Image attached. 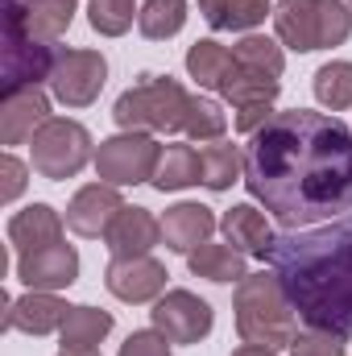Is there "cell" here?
Here are the masks:
<instances>
[{"label": "cell", "mask_w": 352, "mask_h": 356, "mask_svg": "<svg viewBox=\"0 0 352 356\" xmlns=\"http://www.w3.org/2000/svg\"><path fill=\"white\" fill-rule=\"evenodd\" d=\"M245 186L282 228L352 211V129L328 112H273L245 145Z\"/></svg>", "instance_id": "cell-1"}, {"label": "cell", "mask_w": 352, "mask_h": 356, "mask_svg": "<svg viewBox=\"0 0 352 356\" xmlns=\"http://www.w3.org/2000/svg\"><path fill=\"white\" fill-rule=\"evenodd\" d=\"M265 261L311 332L352 336V211L315 228H286Z\"/></svg>", "instance_id": "cell-2"}, {"label": "cell", "mask_w": 352, "mask_h": 356, "mask_svg": "<svg viewBox=\"0 0 352 356\" xmlns=\"http://www.w3.org/2000/svg\"><path fill=\"white\" fill-rule=\"evenodd\" d=\"M232 311H237V332L245 344H262V348H290V340L298 336L294 332V302L286 298L278 273H245L237 282V294H232Z\"/></svg>", "instance_id": "cell-3"}, {"label": "cell", "mask_w": 352, "mask_h": 356, "mask_svg": "<svg viewBox=\"0 0 352 356\" xmlns=\"http://www.w3.org/2000/svg\"><path fill=\"white\" fill-rule=\"evenodd\" d=\"M273 29L278 42L298 54L332 50L352 38V8L344 0H282L273 8Z\"/></svg>", "instance_id": "cell-4"}, {"label": "cell", "mask_w": 352, "mask_h": 356, "mask_svg": "<svg viewBox=\"0 0 352 356\" xmlns=\"http://www.w3.org/2000/svg\"><path fill=\"white\" fill-rule=\"evenodd\" d=\"M191 91L170 75H141V83L125 91L112 108L125 133H178L186 124Z\"/></svg>", "instance_id": "cell-5"}, {"label": "cell", "mask_w": 352, "mask_h": 356, "mask_svg": "<svg viewBox=\"0 0 352 356\" xmlns=\"http://www.w3.org/2000/svg\"><path fill=\"white\" fill-rule=\"evenodd\" d=\"M29 162H33L38 175L50 178V182L75 178L91 162V133L79 120L50 116V120L33 133V141H29Z\"/></svg>", "instance_id": "cell-6"}, {"label": "cell", "mask_w": 352, "mask_h": 356, "mask_svg": "<svg viewBox=\"0 0 352 356\" xmlns=\"http://www.w3.org/2000/svg\"><path fill=\"white\" fill-rule=\"evenodd\" d=\"M54 54H58V46L33 38L17 13V4L4 0V91L38 88L42 79H50Z\"/></svg>", "instance_id": "cell-7"}, {"label": "cell", "mask_w": 352, "mask_h": 356, "mask_svg": "<svg viewBox=\"0 0 352 356\" xmlns=\"http://www.w3.org/2000/svg\"><path fill=\"white\" fill-rule=\"evenodd\" d=\"M158 158H162V145L150 133H116L99 141L95 175L108 186H141V182H154Z\"/></svg>", "instance_id": "cell-8"}, {"label": "cell", "mask_w": 352, "mask_h": 356, "mask_svg": "<svg viewBox=\"0 0 352 356\" xmlns=\"http://www.w3.org/2000/svg\"><path fill=\"white\" fill-rule=\"evenodd\" d=\"M50 95L67 108H88L99 99V91L108 83V58L99 50H71L58 46L54 54V71H50Z\"/></svg>", "instance_id": "cell-9"}, {"label": "cell", "mask_w": 352, "mask_h": 356, "mask_svg": "<svg viewBox=\"0 0 352 356\" xmlns=\"http://www.w3.org/2000/svg\"><path fill=\"white\" fill-rule=\"evenodd\" d=\"M150 319H154V332H162L170 344H199L216 327V311L191 290H166L154 302Z\"/></svg>", "instance_id": "cell-10"}, {"label": "cell", "mask_w": 352, "mask_h": 356, "mask_svg": "<svg viewBox=\"0 0 352 356\" xmlns=\"http://www.w3.org/2000/svg\"><path fill=\"white\" fill-rule=\"evenodd\" d=\"M166 266L158 257H112V266L104 269V286L112 298L120 302H154L166 294Z\"/></svg>", "instance_id": "cell-11"}, {"label": "cell", "mask_w": 352, "mask_h": 356, "mask_svg": "<svg viewBox=\"0 0 352 356\" xmlns=\"http://www.w3.org/2000/svg\"><path fill=\"white\" fill-rule=\"evenodd\" d=\"M129 203L120 199V186H108V182H88L75 191V199L67 203V228L75 236H108V228L116 224V216L125 211Z\"/></svg>", "instance_id": "cell-12"}, {"label": "cell", "mask_w": 352, "mask_h": 356, "mask_svg": "<svg viewBox=\"0 0 352 356\" xmlns=\"http://www.w3.org/2000/svg\"><path fill=\"white\" fill-rule=\"evenodd\" d=\"M50 120V95L42 88L4 91L0 99V145H25Z\"/></svg>", "instance_id": "cell-13"}, {"label": "cell", "mask_w": 352, "mask_h": 356, "mask_svg": "<svg viewBox=\"0 0 352 356\" xmlns=\"http://www.w3.org/2000/svg\"><path fill=\"white\" fill-rule=\"evenodd\" d=\"M17 277L29 286V290H67L75 286L79 277V253L71 245H50V249H38V253H21L17 257Z\"/></svg>", "instance_id": "cell-14"}, {"label": "cell", "mask_w": 352, "mask_h": 356, "mask_svg": "<svg viewBox=\"0 0 352 356\" xmlns=\"http://www.w3.org/2000/svg\"><path fill=\"white\" fill-rule=\"evenodd\" d=\"M4 327L13 332H25V336H50L67 323V302L54 298L50 290H29L25 298H8L4 294Z\"/></svg>", "instance_id": "cell-15"}, {"label": "cell", "mask_w": 352, "mask_h": 356, "mask_svg": "<svg viewBox=\"0 0 352 356\" xmlns=\"http://www.w3.org/2000/svg\"><path fill=\"white\" fill-rule=\"evenodd\" d=\"M216 232V216L203 203H175L162 216V245L170 253H195Z\"/></svg>", "instance_id": "cell-16"}, {"label": "cell", "mask_w": 352, "mask_h": 356, "mask_svg": "<svg viewBox=\"0 0 352 356\" xmlns=\"http://www.w3.org/2000/svg\"><path fill=\"white\" fill-rule=\"evenodd\" d=\"M63 241V216L50 207V203H29L25 211H17L8 220V245L21 253H38V249H50Z\"/></svg>", "instance_id": "cell-17"}, {"label": "cell", "mask_w": 352, "mask_h": 356, "mask_svg": "<svg viewBox=\"0 0 352 356\" xmlns=\"http://www.w3.org/2000/svg\"><path fill=\"white\" fill-rule=\"evenodd\" d=\"M220 228H224L228 245L241 249L245 257H269V249H273V241H278V232L269 228L265 211H257L253 203H237V207H228L224 220H220Z\"/></svg>", "instance_id": "cell-18"}, {"label": "cell", "mask_w": 352, "mask_h": 356, "mask_svg": "<svg viewBox=\"0 0 352 356\" xmlns=\"http://www.w3.org/2000/svg\"><path fill=\"white\" fill-rule=\"evenodd\" d=\"M104 241H108L112 257H145L162 241V220H154L145 207H125Z\"/></svg>", "instance_id": "cell-19"}, {"label": "cell", "mask_w": 352, "mask_h": 356, "mask_svg": "<svg viewBox=\"0 0 352 356\" xmlns=\"http://www.w3.org/2000/svg\"><path fill=\"white\" fill-rule=\"evenodd\" d=\"M278 91H282V83H278L273 75H262V71H253V67H241L237 58H232V67L224 71V83H220V95H224L237 112H241V108H273Z\"/></svg>", "instance_id": "cell-20"}, {"label": "cell", "mask_w": 352, "mask_h": 356, "mask_svg": "<svg viewBox=\"0 0 352 356\" xmlns=\"http://www.w3.org/2000/svg\"><path fill=\"white\" fill-rule=\"evenodd\" d=\"M8 4H17L25 29H29L33 38L50 42V46H54V42L71 29V21H75V0H8Z\"/></svg>", "instance_id": "cell-21"}, {"label": "cell", "mask_w": 352, "mask_h": 356, "mask_svg": "<svg viewBox=\"0 0 352 356\" xmlns=\"http://www.w3.org/2000/svg\"><path fill=\"white\" fill-rule=\"evenodd\" d=\"M186 266L195 277H207V282H220V286H228V282H241L249 269H245V253L241 249H232V245H199L195 253H186Z\"/></svg>", "instance_id": "cell-22"}, {"label": "cell", "mask_w": 352, "mask_h": 356, "mask_svg": "<svg viewBox=\"0 0 352 356\" xmlns=\"http://www.w3.org/2000/svg\"><path fill=\"white\" fill-rule=\"evenodd\" d=\"M237 178H245V154L228 141H211L199 149V182L207 191H228Z\"/></svg>", "instance_id": "cell-23"}, {"label": "cell", "mask_w": 352, "mask_h": 356, "mask_svg": "<svg viewBox=\"0 0 352 356\" xmlns=\"http://www.w3.org/2000/svg\"><path fill=\"white\" fill-rule=\"evenodd\" d=\"M228 67H232V50H228V46H220L216 38H203V42H195V46L186 50V75H191L199 88L220 91Z\"/></svg>", "instance_id": "cell-24"}, {"label": "cell", "mask_w": 352, "mask_h": 356, "mask_svg": "<svg viewBox=\"0 0 352 356\" xmlns=\"http://www.w3.org/2000/svg\"><path fill=\"white\" fill-rule=\"evenodd\" d=\"M108 332H112V315L99 311V307H71L67 323L58 327L63 348H95Z\"/></svg>", "instance_id": "cell-25"}, {"label": "cell", "mask_w": 352, "mask_h": 356, "mask_svg": "<svg viewBox=\"0 0 352 356\" xmlns=\"http://www.w3.org/2000/svg\"><path fill=\"white\" fill-rule=\"evenodd\" d=\"M199 182V154L191 145H162V158H158V170H154V186L166 195V191H182Z\"/></svg>", "instance_id": "cell-26"}, {"label": "cell", "mask_w": 352, "mask_h": 356, "mask_svg": "<svg viewBox=\"0 0 352 356\" xmlns=\"http://www.w3.org/2000/svg\"><path fill=\"white\" fill-rule=\"evenodd\" d=\"M182 25H186V0H145V4H141L137 29H141L150 42L175 38Z\"/></svg>", "instance_id": "cell-27"}, {"label": "cell", "mask_w": 352, "mask_h": 356, "mask_svg": "<svg viewBox=\"0 0 352 356\" xmlns=\"http://www.w3.org/2000/svg\"><path fill=\"white\" fill-rule=\"evenodd\" d=\"M315 99L332 112H344L352 108V63L344 58H332L315 71Z\"/></svg>", "instance_id": "cell-28"}, {"label": "cell", "mask_w": 352, "mask_h": 356, "mask_svg": "<svg viewBox=\"0 0 352 356\" xmlns=\"http://www.w3.org/2000/svg\"><path fill=\"white\" fill-rule=\"evenodd\" d=\"M232 58H237L241 67H253V71H262V75H273V79L286 71L282 46H278L273 38H265V33H245V38L232 46Z\"/></svg>", "instance_id": "cell-29"}, {"label": "cell", "mask_w": 352, "mask_h": 356, "mask_svg": "<svg viewBox=\"0 0 352 356\" xmlns=\"http://www.w3.org/2000/svg\"><path fill=\"white\" fill-rule=\"evenodd\" d=\"M182 133H186L191 141H224V133H228V116H224V108H220L216 99H207V95H191V108H186V124H182Z\"/></svg>", "instance_id": "cell-30"}, {"label": "cell", "mask_w": 352, "mask_h": 356, "mask_svg": "<svg viewBox=\"0 0 352 356\" xmlns=\"http://www.w3.org/2000/svg\"><path fill=\"white\" fill-rule=\"evenodd\" d=\"M133 17H141V8H133V0H88V21L99 38L129 33Z\"/></svg>", "instance_id": "cell-31"}, {"label": "cell", "mask_w": 352, "mask_h": 356, "mask_svg": "<svg viewBox=\"0 0 352 356\" xmlns=\"http://www.w3.org/2000/svg\"><path fill=\"white\" fill-rule=\"evenodd\" d=\"M265 17H273V0H228L216 29H232V33H249L257 29Z\"/></svg>", "instance_id": "cell-32"}, {"label": "cell", "mask_w": 352, "mask_h": 356, "mask_svg": "<svg viewBox=\"0 0 352 356\" xmlns=\"http://www.w3.org/2000/svg\"><path fill=\"white\" fill-rule=\"evenodd\" d=\"M290 356H344V336L332 332H303L290 340Z\"/></svg>", "instance_id": "cell-33"}, {"label": "cell", "mask_w": 352, "mask_h": 356, "mask_svg": "<svg viewBox=\"0 0 352 356\" xmlns=\"http://www.w3.org/2000/svg\"><path fill=\"white\" fill-rule=\"evenodd\" d=\"M25 175H29V170H25L21 158H13V154L0 158V199H4V203H13V199L25 191V182H29Z\"/></svg>", "instance_id": "cell-34"}, {"label": "cell", "mask_w": 352, "mask_h": 356, "mask_svg": "<svg viewBox=\"0 0 352 356\" xmlns=\"http://www.w3.org/2000/svg\"><path fill=\"white\" fill-rule=\"evenodd\" d=\"M120 356H170V340L162 332H133L120 344Z\"/></svg>", "instance_id": "cell-35"}, {"label": "cell", "mask_w": 352, "mask_h": 356, "mask_svg": "<svg viewBox=\"0 0 352 356\" xmlns=\"http://www.w3.org/2000/svg\"><path fill=\"white\" fill-rule=\"evenodd\" d=\"M224 4H228V0H199V13H203V21H207L211 29H216V21H220Z\"/></svg>", "instance_id": "cell-36"}, {"label": "cell", "mask_w": 352, "mask_h": 356, "mask_svg": "<svg viewBox=\"0 0 352 356\" xmlns=\"http://www.w3.org/2000/svg\"><path fill=\"white\" fill-rule=\"evenodd\" d=\"M232 356H278L273 348H262V344H241Z\"/></svg>", "instance_id": "cell-37"}, {"label": "cell", "mask_w": 352, "mask_h": 356, "mask_svg": "<svg viewBox=\"0 0 352 356\" xmlns=\"http://www.w3.org/2000/svg\"><path fill=\"white\" fill-rule=\"evenodd\" d=\"M58 356H99V353L95 348H63Z\"/></svg>", "instance_id": "cell-38"}, {"label": "cell", "mask_w": 352, "mask_h": 356, "mask_svg": "<svg viewBox=\"0 0 352 356\" xmlns=\"http://www.w3.org/2000/svg\"><path fill=\"white\" fill-rule=\"evenodd\" d=\"M349 8H352V0H349Z\"/></svg>", "instance_id": "cell-39"}]
</instances>
